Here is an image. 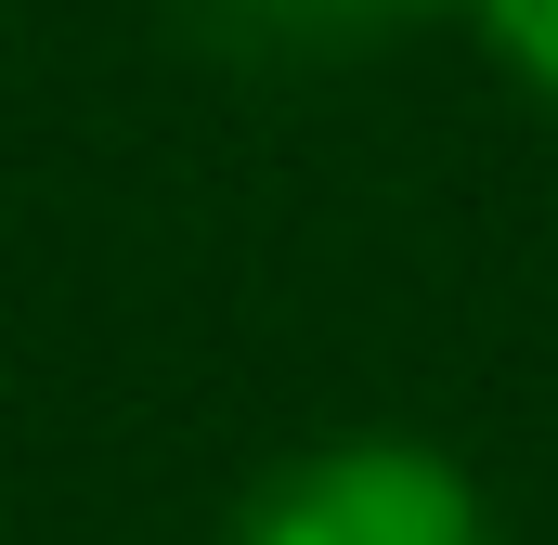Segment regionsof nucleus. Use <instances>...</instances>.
<instances>
[{"instance_id":"obj_3","label":"nucleus","mask_w":558,"mask_h":545,"mask_svg":"<svg viewBox=\"0 0 558 545\" xmlns=\"http://www.w3.org/2000/svg\"><path fill=\"white\" fill-rule=\"evenodd\" d=\"M454 26H468V39L558 118V0H454Z\"/></svg>"},{"instance_id":"obj_1","label":"nucleus","mask_w":558,"mask_h":545,"mask_svg":"<svg viewBox=\"0 0 558 545\" xmlns=\"http://www.w3.org/2000/svg\"><path fill=\"white\" fill-rule=\"evenodd\" d=\"M221 545H507V520L468 455L416 428H338V441L274 455L234 494Z\"/></svg>"},{"instance_id":"obj_2","label":"nucleus","mask_w":558,"mask_h":545,"mask_svg":"<svg viewBox=\"0 0 558 545\" xmlns=\"http://www.w3.org/2000/svg\"><path fill=\"white\" fill-rule=\"evenodd\" d=\"M169 26L208 65L247 78H325V65H377L390 39L454 26V0H169Z\"/></svg>"}]
</instances>
